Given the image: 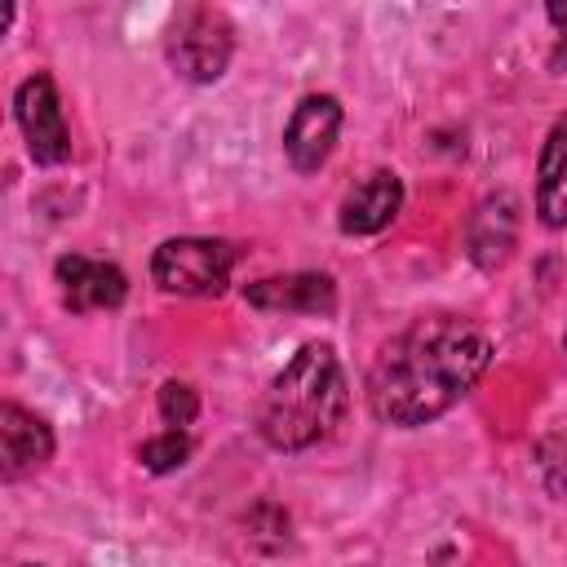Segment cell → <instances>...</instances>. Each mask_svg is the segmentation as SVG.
<instances>
[{
    "mask_svg": "<svg viewBox=\"0 0 567 567\" xmlns=\"http://www.w3.org/2000/svg\"><path fill=\"white\" fill-rule=\"evenodd\" d=\"M341 133V102L332 93H306L288 124H284V155L297 173H315L328 164L332 146Z\"/></svg>",
    "mask_w": 567,
    "mask_h": 567,
    "instance_id": "6",
    "label": "cell"
},
{
    "mask_svg": "<svg viewBox=\"0 0 567 567\" xmlns=\"http://www.w3.org/2000/svg\"><path fill=\"white\" fill-rule=\"evenodd\" d=\"M536 217L549 230L567 226V115L549 124L536 159Z\"/></svg>",
    "mask_w": 567,
    "mask_h": 567,
    "instance_id": "12",
    "label": "cell"
},
{
    "mask_svg": "<svg viewBox=\"0 0 567 567\" xmlns=\"http://www.w3.org/2000/svg\"><path fill=\"white\" fill-rule=\"evenodd\" d=\"M190 447H195V443H190L186 430H164V434H155V439H146V443L137 447V461H142L151 474H168V470L186 465Z\"/></svg>",
    "mask_w": 567,
    "mask_h": 567,
    "instance_id": "13",
    "label": "cell"
},
{
    "mask_svg": "<svg viewBox=\"0 0 567 567\" xmlns=\"http://www.w3.org/2000/svg\"><path fill=\"white\" fill-rule=\"evenodd\" d=\"M235 244L208 235H177L151 252V279L177 297H217L235 270Z\"/></svg>",
    "mask_w": 567,
    "mask_h": 567,
    "instance_id": "3",
    "label": "cell"
},
{
    "mask_svg": "<svg viewBox=\"0 0 567 567\" xmlns=\"http://www.w3.org/2000/svg\"><path fill=\"white\" fill-rule=\"evenodd\" d=\"M399 208H403V182H399V173L377 168V173L359 177L346 190L341 213H337V226L346 235H377V230H385L399 217Z\"/></svg>",
    "mask_w": 567,
    "mask_h": 567,
    "instance_id": "11",
    "label": "cell"
},
{
    "mask_svg": "<svg viewBox=\"0 0 567 567\" xmlns=\"http://www.w3.org/2000/svg\"><path fill=\"white\" fill-rule=\"evenodd\" d=\"M53 275H58V288H62V306L75 310V315L115 310V306L128 297V275H124L115 261H97V257H84V252H66V257H58Z\"/></svg>",
    "mask_w": 567,
    "mask_h": 567,
    "instance_id": "7",
    "label": "cell"
},
{
    "mask_svg": "<svg viewBox=\"0 0 567 567\" xmlns=\"http://www.w3.org/2000/svg\"><path fill=\"white\" fill-rule=\"evenodd\" d=\"M159 416L168 430H186L199 416V390L190 381H164L159 385Z\"/></svg>",
    "mask_w": 567,
    "mask_h": 567,
    "instance_id": "14",
    "label": "cell"
},
{
    "mask_svg": "<svg viewBox=\"0 0 567 567\" xmlns=\"http://www.w3.org/2000/svg\"><path fill=\"white\" fill-rule=\"evenodd\" d=\"M545 13H549V22L558 27V49H563V44H567V4H549Z\"/></svg>",
    "mask_w": 567,
    "mask_h": 567,
    "instance_id": "15",
    "label": "cell"
},
{
    "mask_svg": "<svg viewBox=\"0 0 567 567\" xmlns=\"http://www.w3.org/2000/svg\"><path fill=\"white\" fill-rule=\"evenodd\" d=\"M563 346H567V337H563Z\"/></svg>",
    "mask_w": 567,
    "mask_h": 567,
    "instance_id": "16",
    "label": "cell"
},
{
    "mask_svg": "<svg viewBox=\"0 0 567 567\" xmlns=\"http://www.w3.org/2000/svg\"><path fill=\"white\" fill-rule=\"evenodd\" d=\"M492 337L461 315H425L381 341L368 368V408L381 425L416 430L452 412L487 372Z\"/></svg>",
    "mask_w": 567,
    "mask_h": 567,
    "instance_id": "1",
    "label": "cell"
},
{
    "mask_svg": "<svg viewBox=\"0 0 567 567\" xmlns=\"http://www.w3.org/2000/svg\"><path fill=\"white\" fill-rule=\"evenodd\" d=\"M514 244H518V199L509 190H496L470 213L465 252H470L474 266L496 270V266H505L514 257Z\"/></svg>",
    "mask_w": 567,
    "mask_h": 567,
    "instance_id": "8",
    "label": "cell"
},
{
    "mask_svg": "<svg viewBox=\"0 0 567 567\" xmlns=\"http://www.w3.org/2000/svg\"><path fill=\"white\" fill-rule=\"evenodd\" d=\"M53 456V430L22 403H0V474L13 483Z\"/></svg>",
    "mask_w": 567,
    "mask_h": 567,
    "instance_id": "10",
    "label": "cell"
},
{
    "mask_svg": "<svg viewBox=\"0 0 567 567\" xmlns=\"http://www.w3.org/2000/svg\"><path fill=\"white\" fill-rule=\"evenodd\" d=\"M350 408L341 359L328 341H306L270 381L257 408V434L275 452H306L337 434Z\"/></svg>",
    "mask_w": 567,
    "mask_h": 567,
    "instance_id": "2",
    "label": "cell"
},
{
    "mask_svg": "<svg viewBox=\"0 0 567 567\" xmlns=\"http://www.w3.org/2000/svg\"><path fill=\"white\" fill-rule=\"evenodd\" d=\"M13 115L27 137V151L35 164H66L71 159V128L62 115V97L49 71H35L13 93Z\"/></svg>",
    "mask_w": 567,
    "mask_h": 567,
    "instance_id": "5",
    "label": "cell"
},
{
    "mask_svg": "<svg viewBox=\"0 0 567 567\" xmlns=\"http://www.w3.org/2000/svg\"><path fill=\"white\" fill-rule=\"evenodd\" d=\"M164 53H168V66L182 80L213 84V80H221L226 62L235 53V27L213 4H186V9H177L173 27H168Z\"/></svg>",
    "mask_w": 567,
    "mask_h": 567,
    "instance_id": "4",
    "label": "cell"
},
{
    "mask_svg": "<svg viewBox=\"0 0 567 567\" xmlns=\"http://www.w3.org/2000/svg\"><path fill=\"white\" fill-rule=\"evenodd\" d=\"M248 306L257 310H284V315H332L337 310V284L332 275L319 270H297V275H270L244 288Z\"/></svg>",
    "mask_w": 567,
    "mask_h": 567,
    "instance_id": "9",
    "label": "cell"
}]
</instances>
